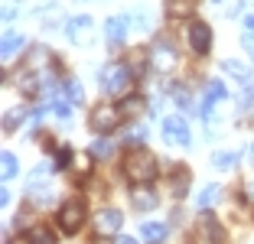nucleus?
Here are the masks:
<instances>
[{"label": "nucleus", "instance_id": "1", "mask_svg": "<svg viewBox=\"0 0 254 244\" xmlns=\"http://www.w3.org/2000/svg\"><path fill=\"white\" fill-rule=\"evenodd\" d=\"M124 176L137 185L150 183V179L157 176V160H153V153L143 150V147H130L124 153Z\"/></svg>", "mask_w": 254, "mask_h": 244}, {"label": "nucleus", "instance_id": "2", "mask_svg": "<svg viewBox=\"0 0 254 244\" xmlns=\"http://www.w3.org/2000/svg\"><path fill=\"white\" fill-rule=\"evenodd\" d=\"M98 78H101V88H105L108 95L124 98L127 91H130V81H134V75H130V68H127L124 62H108V65H101Z\"/></svg>", "mask_w": 254, "mask_h": 244}, {"label": "nucleus", "instance_id": "3", "mask_svg": "<svg viewBox=\"0 0 254 244\" xmlns=\"http://www.w3.org/2000/svg\"><path fill=\"white\" fill-rule=\"evenodd\" d=\"M82 222H85V202L82 199H72L59 208V228L65 235H75V231L82 228Z\"/></svg>", "mask_w": 254, "mask_h": 244}, {"label": "nucleus", "instance_id": "4", "mask_svg": "<svg viewBox=\"0 0 254 244\" xmlns=\"http://www.w3.org/2000/svg\"><path fill=\"white\" fill-rule=\"evenodd\" d=\"M163 140L173 143V147H189V143H192V137H189V124L180 118V114H170V118L163 121Z\"/></svg>", "mask_w": 254, "mask_h": 244}, {"label": "nucleus", "instance_id": "5", "mask_svg": "<svg viewBox=\"0 0 254 244\" xmlns=\"http://www.w3.org/2000/svg\"><path fill=\"white\" fill-rule=\"evenodd\" d=\"M121 108H111V104H98L95 111H91V127H95L98 133H111L114 127L121 124Z\"/></svg>", "mask_w": 254, "mask_h": 244}, {"label": "nucleus", "instance_id": "6", "mask_svg": "<svg viewBox=\"0 0 254 244\" xmlns=\"http://www.w3.org/2000/svg\"><path fill=\"white\" fill-rule=\"evenodd\" d=\"M150 62H153V68H157V72H170V68L180 62L176 46H170L166 39H157V43H153V49H150Z\"/></svg>", "mask_w": 254, "mask_h": 244}, {"label": "nucleus", "instance_id": "7", "mask_svg": "<svg viewBox=\"0 0 254 244\" xmlns=\"http://www.w3.org/2000/svg\"><path fill=\"white\" fill-rule=\"evenodd\" d=\"M68 39H72L75 46H88L91 36H95V23H91V16H72L65 26Z\"/></svg>", "mask_w": 254, "mask_h": 244}, {"label": "nucleus", "instance_id": "8", "mask_svg": "<svg viewBox=\"0 0 254 244\" xmlns=\"http://www.w3.org/2000/svg\"><path fill=\"white\" fill-rule=\"evenodd\" d=\"M189 46H192L195 56H205L212 49V26L209 23H202V20L189 23Z\"/></svg>", "mask_w": 254, "mask_h": 244}, {"label": "nucleus", "instance_id": "9", "mask_svg": "<svg viewBox=\"0 0 254 244\" xmlns=\"http://www.w3.org/2000/svg\"><path fill=\"white\" fill-rule=\"evenodd\" d=\"M121 225H124V218H121V212H114V208H101L95 218V231L98 235H118Z\"/></svg>", "mask_w": 254, "mask_h": 244}, {"label": "nucleus", "instance_id": "10", "mask_svg": "<svg viewBox=\"0 0 254 244\" xmlns=\"http://www.w3.org/2000/svg\"><path fill=\"white\" fill-rule=\"evenodd\" d=\"M228 95L225 91L222 81H209V88H205V95H202V104H199V118H212V108H215L222 98Z\"/></svg>", "mask_w": 254, "mask_h": 244}, {"label": "nucleus", "instance_id": "11", "mask_svg": "<svg viewBox=\"0 0 254 244\" xmlns=\"http://www.w3.org/2000/svg\"><path fill=\"white\" fill-rule=\"evenodd\" d=\"M130 202H134V208H140V212H153V208L160 205V195L153 192V189H147V185H137L134 192H130Z\"/></svg>", "mask_w": 254, "mask_h": 244}, {"label": "nucleus", "instance_id": "12", "mask_svg": "<svg viewBox=\"0 0 254 244\" xmlns=\"http://www.w3.org/2000/svg\"><path fill=\"white\" fill-rule=\"evenodd\" d=\"M127 26H130V20H127V16H111V20L105 23L108 43H111V46H121V43H124V36H127Z\"/></svg>", "mask_w": 254, "mask_h": 244}, {"label": "nucleus", "instance_id": "13", "mask_svg": "<svg viewBox=\"0 0 254 244\" xmlns=\"http://www.w3.org/2000/svg\"><path fill=\"white\" fill-rule=\"evenodd\" d=\"M23 244H56V231L46 225H33L23 231Z\"/></svg>", "mask_w": 254, "mask_h": 244}, {"label": "nucleus", "instance_id": "14", "mask_svg": "<svg viewBox=\"0 0 254 244\" xmlns=\"http://www.w3.org/2000/svg\"><path fill=\"white\" fill-rule=\"evenodd\" d=\"M202 231H205V238H209L212 244H225L228 241V235H225V228L218 225L215 215H202Z\"/></svg>", "mask_w": 254, "mask_h": 244}, {"label": "nucleus", "instance_id": "15", "mask_svg": "<svg viewBox=\"0 0 254 244\" xmlns=\"http://www.w3.org/2000/svg\"><path fill=\"white\" fill-rule=\"evenodd\" d=\"M218 199H222V189H218L215 183H209V185H205V189H202L199 195H195V205H199V212H202V208H212Z\"/></svg>", "mask_w": 254, "mask_h": 244}, {"label": "nucleus", "instance_id": "16", "mask_svg": "<svg viewBox=\"0 0 254 244\" xmlns=\"http://www.w3.org/2000/svg\"><path fill=\"white\" fill-rule=\"evenodd\" d=\"M23 46H26V39H23L20 33H3V49H0V52H3V59L10 62L16 52L23 49Z\"/></svg>", "mask_w": 254, "mask_h": 244}, {"label": "nucleus", "instance_id": "17", "mask_svg": "<svg viewBox=\"0 0 254 244\" xmlns=\"http://www.w3.org/2000/svg\"><path fill=\"white\" fill-rule=\"evenodd\" d=\"M222 72L228 75V78H238V81H248V78H251V68H248L245 62H235V59H225L222 62Z\"/></svg>", "mask_w": 254, "mask_h": 244}, {"label": "nucleus", "instance_id": "18", "mask_svg": "<svg viewBox=\"0 0 254 244\" xmlns=\"http://www.w3.org/2000/svg\"><path fill=\"white\" fill-rule=\"evenodd\" d=\"M140 235L147 238L150 244H157V241H163V238H166V225H160V222H143L140 225Z\"/></svg>", "mask_w": 254, "mask_h": 244}, {"label": "nucleus", "instance_id": "19", "mask_svg": "<svg viewBox=\"0 0 254 244\" xmlns=\"http://www.w3.org/2000/svg\"><path fill=\"white\" fill-rule=\"evenodd\" d=\"M186 189H189V170L180 163L173 170V195H186Z\"/></svg>", "mask_w": 254, "mask_h": 244}, {"label": "nucleus", "instance_id": "20", "mask_svg": "<svg viewBox=\"0 0 254 244\" xmlns=\"http://www.w3.org/2000/svg\"><path fill=\"white\" fill-rule=\"evenodd\" d=\"M235 163H238V153H232V150L212 153V166H215V170H235Z\"/></svg>", "mask_w": 254, "mask_h": 244}, {"label": "nucleus", "instance_id": "21", "mask_svg": "<svg viewBox=\"0 0 254 244\" xmlns=\"http://www.w3.org/2000/svg\"><path fill=\"white\" fill-rule=\"evenodd\" d=\"M62 91H65V101H72V104H82L85 101V95H82V85L75 78H68L65 85H62Z\"/></svg>", "mask_w": 254, "mask_h": 244}, {"label": "nucleus", "instance_id": "22", "mask_svg": "<svg viewBox=\"0 0 254 244\" xmlns=\"http://www.w3.org/2000/svg\"><path fill=\"white\" fill-rule=\"evenodd\" d=\"M30 202H33V205H39V208H43V205H49V202H53L56 199V192H53V189H49V185H46V189H30Z\"/></svg>", "mask_w": 254, "mask_h": 244}, {"label": "nucleus", "instance_id": "23", "mask_svg": "<svg viewBox=\"0 0 254 244\" xmlns=\"http://www.w3.org/2000/svg\"><path fill=\"white\" fill-rule=\"evenodd\" d=\"M140 111H143V98H127V101L121 104V114H124V118H137Z\"/></svg>", "mask_w": 254, "mask_h": 244}, {"label": "nucleus", "instance_id": "24", "mask_svg": "<svg viewBox=\"0 0 254 244\" xmlns=\"http://www.w3.org/2000/svg\"><path fill=\"white\" fill-rule=\"evenodd\" d=\"M16 124H23V111H7L3 114V130H16Z\"/></svg>", "mask_w": 254, "mask_h": 244}, {"label": "nucleus", "instance_id": "25", "mask_svg": "<svg viewBox=\"0 0 254 244\" xmlns=\"http://www.w3.org/2000/svg\"><path fill=\"white\" fill-rule=\"evenodd\" d=\"M0 163H3V179H13L16 176V156L13 153H3V160H0Z\"/></svg>", "mask_w": 254, "mask_h": 244}, {"label": "nucleus", "instance_id": "26", "mask_svg": "<svg viewBox=\"0 0 254 244\" xmlns=\"http://www.w3.org/2000/svg\"><path fill=\"white\" fill-rule=\"evenodd\" d=\"M130 23H134L137 30H147V26H150V13H147V10H137V13L130 16Z\"/></svg>", "mask_w": 254, "mask_h": 244}, {"label": "nucleus", "instance_id": "27", "mask_svg": "<svg viewBox=\"0 0 254 244\" xmlns=\"http://www.w3.org/2000/svg\"><path fill=\"white\" fill-rule=\"evenodd\" d=\"M108 153H111V143H108V140H95V143H91V156H101V160H105Z\"/></svg>", "mask_w": 254, "mask_h": 244}, {"label": "nucleus", "instance_id": "28", "mask_svg": "<svg viewBox=\"0 0 254 244\" xmlns=\"http://www.w3.org/2000/svg\"><path fill=\"white\" fill-rule=\"evenodd\" d=\"M143 137H147V130H143V127H134V130L127 133L124 140H127V143H130V147H137V143H140V140H143Z\"/></svg>", "mask_w": 254, "mask_h": 244}, {"label": "nucleus", "instance_id": "29", "mask_svg": "<svg viewBox=\"0 0 254 244\" xmlns=\"http://www.w3.org/2000/svg\"><path fill=\"white\" fill-rule=\"evenodd\" d=\"M68 160H72V150H68V147L56 150V166H68Z\"/></svg>", "mask_w": 254, "mask_h": 244}, {"label": "nucleus", "instance_id": "30", "mask_svg": "<svg viewBox=\"0 0 254 244\" xmlns=\"http://www.w3.org/2000/svg\"><path fill=\"white\" fill-rule=\"evenodd\" d=\"M49 170H53V166H39V170H33V176H30V189H33L36 183H43V179L49 176Z\"/></svg>", "mask_w": 254, "mask_h": 244}, {"label": "nucleus", "instance_id": "31", "mask_svg": "<svg viewBox=\"0 0 254 244\" xmlns=\"http://www.w3.org/2000/svg\"><path fill=\"white\" fill-rule=\"evenodd\" d=\"M53 111H56V114H59V118H62V121H65V118H68V114H72V108H68V101H53Z\"/></svg>", "mask_w": 254, "mask_h": 244}, {"label": "nucleus", "instance_id": "32", "mask_svg": "<svg viewBox=\"0 0 254 244\" xmlns=\"http://www.w3.org/2000/svg\"><path fill=\"white\" fill-rule=\"evenodd\" d=\"M241 46H245V52L254 59V36H251V33H245V36H241Z\"/></svg>", "mask_w": 254, "mask_h": 244}, {"label": "nucleus", "instance_id": "33", "mask_svg": "<svg viewBox=\"0 0 254 244\" xmlns=\"http://www.w3.org/2000/svg\"><path fill=\"white\" fill-rule=\"evenodd\" d=\"M251 101H254V85H245V98H241V104L248 108Z\"/></svg>", "mask_w": 254, "mask_h": 244}, {"label": "nucleus", "instance_id": "34", "mask_svg": "<svg viewBox=\"0 0 254 244\" xmlns=\"http://www.w3.org/2000/svg\"><path fill=\"white\" fill-rule=\"evenodd\" d=\"M245 30H248V33H254V16H245Z\"/></svg>", "mask_w": 254, "mask_h": 244}, {"label": "nucleus", "instance_id": "35", "mask_svg": "<svg viewBox=\"0 0 254 244\" xmlns=\"http://www.w3.org/2000/svg\"><path fill=\"white\" fill-rule=\"evenodd\" d=\"M118 244H137L134 238H118Z\"/></svg>", "mask_w": 254, "mask_h": 244}, {"label": "nucleus", "instance_id": "36", "mask_svg": "<svg viewBox=\"0 0 254 244\" xmlns=\"http://www.w3.org/2000/svg\"><path fill=\"white\" fill-rule=\"evenodd\" d=\"M248 195H251V202H254V183H251V185H248Z\"/></svg>", "mask_w": 254, "mask_h": 244}, {"label": "nucleus", "instance_id": "37", "mask_svg": "<svg viewBox=\"0 0 254 244\" xmlns=\"http://www.w3.org/2000/svg\"><path fill=\"white\" fill-rule=\"evenodd\" d=\"M251 163H254V147H251Z\"/></svg>", "mask_w": 254, "mask_h": 244}]
</instances>
